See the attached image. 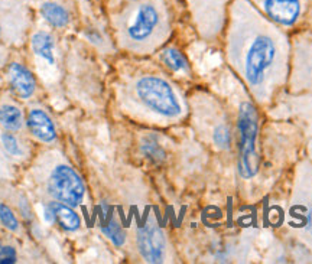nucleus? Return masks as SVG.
<instances>
[{
  "label": "nucleus",
  "mask_w": 312,
  "mask_h": 264,
  "mask_svg": "<svg viewBox=\"0 0 312 264\" xmlns=\"http://www.w3.org/2000/svg\"><path fill=\"white\" fill-rule=\"evenodd\" d=\"M227 60L257 104L267 106L288 81L290 42L286 32L264 18L249 0H233Z\"/></svg>",
  "instance_id": "nucleus-1"
},
{
  "label": "nucleus",
  "mask_w": 312,
  "mask_h": 264,
  "mask_svg": "<svg viewBox=\"0 0 312 264\" xmlns=\"http://www.w3.org/2000/svg\"><path fill=\"white\" fill-rule=\"evenodd\" d=\"M117 28L123 45L134 51H149L167 35L168 18L156 0H137L119 16Z\"/></svg>",
  "instance_id": "nucleus-2"
},
{
  "label": "nucleus",
  "mask_w": 312,
  "mask_h": 264,
  "mask_svg": "<svg viewBox=\"0 0 312 264\" xmlns=\"http://www.w3.org/2000/svg\"><path fill=\"white\" fill-rule=\"evenodd\" d=\"M289 227L312 250V162L298 166L289 205Z\"/></svg>",
  "instance_id": "nucleus-3"
},
{
  "label": "nucleus",
  "mask_w": 312,
  "mask_h": 264,
  "mask_svg": "<svg viewBox=\"0 0 312 264\" xmlns=\"http://www.w3.org/2000/svg\"><path fill=\"white\" fill-rule=\"evenodd\" d=\"M136 96L144 107L156 114L175 119L182 114V106L168 81L155 75H144L134 85Z\"/></svg>",
  "instance_id": "nucleus-4"
},
{
  "label": "nucleus",
  "mask_w": 312,
  "mask_h": 264,
  "mask_svg": "<svg viewBox=\"0 0 312 264\" xmlns=\"http://www.w3.org/2000/svg\"><path fill=\"white\" fill-rule=\"evenodd\" d=\"M253 6L285 32L298 28L309 13V0H249Z\"/></svg>",
  "instance_id": "nucleus-5"
},
{
  "label": "nucleus",
  "mask_w": 312,
  "mask_h": 264,
  "mask_svg": "<svg viewBox=\"0 0 312 264\" xmlns=\"http://www.w3.org/2000/svg\"><path fill=\"white\" fill-rule=\"evenodd\" d=\"M240 175L243 179H252L257 173L259 157L256 152V137H257V113L250 103L241 104L240 117Z\"/></svg>",
  "instance_id": "nucleus-6"
},
{
  "label": "nucleus",
  "mask_w": 312,
  "mask_h": 264,
  "mask_svg": "<svg viewBox=\"0 0 312 264\" xmlns=\"http://www.w3.org/2000/svg\"><path fill=\"white\" fill-rule=\"evenodd\" d=\"M49 193L64 204L78 206L84 198V183L78 173L67 165H60L52 170L48 183Z\"/></svg>",
  "instance_id": "nucleus-7"
},
{
  "label": "nucleus",
  "mask_w": 312,
  "mask_h": 264,
  "mask_svg": "<svg viewBox=\"0 0 312 264\" xmlns=\"http://www.w3.org/2000/svg\"><path fill=\"white\" fill-rule=\"evenodd\" d=\"M137 248L144 261L147 263H162L167 254V240L164 231L158 227L153 219L137 229Z\"/></svg>",
  "instance_id": "nucleus-8"
},
{
  "label": "nucleus",
  "mask_w": 312,
  "mask_h": 264,
  "mask_svg": "<svg viewBox=\"0 0 312 264\" xmlns=\"http://www.w3.org/2000/svg\"><path fill=\"white\" fill-rule=\"evenodd\" d=\"M286 111L292 119L298 121L303 132L312 139V93L289 97Z\"/></svg>",
  "instance_id": "nucleus-9"
},
{
  "label": "nucleus",
  "mask_w": 312,
  "mask_h": 264,
  "mask_svg": "<svg viewBox=\"0 0 312 264\" xmlns=\"http://www.w3.org/2000/svg\"><path fill=\"white\" fill-rule=\"evenodd\" d=\"M28 127L31 133L41 142H52L57 136L52 120L49 119L45 111L39 108L31 110L28 116Z\"/></svg>",
  "instance_id": "nucleus-10"
},
{
  "label": "nucleus",
  "mask_w": 312,
  "mask_h": 264,
  "mask_svg": "<svg viewBox=\"0 0 312 264\" xmlns=\"http://www.w3.org/2000/svg\"><path fill=\"white\" fill-rule=\"evenodd\" d=\"M9 78L15 91L22 97L29 98L35 91V78L21 64H12L9 68Z\"/></svg>",
  "instance_id": "nucleus-11"
},
{
  "label": "nucleus",
  "mask_w": 312,
  "mask_h": 264,
  "mask_svg": "<svg viewBox=\"0 0 312 264\" xmlns=\"http://www.w3.org/2000/svg\"><path fill=\"white\" fill-rule=\"evenodd\" d=\"M49 209L52 211L54 219L60 224L62 228L68 231H75L80 227V218L70 208V205L64 202H52L49 205Z\"/></svg>",
  "instance_id": "nucleus-12"
},
{
  "label": "nucleus",
  "mask_w": 312,
  "mask_h": 264,
  "mask_svg": "<svg viewBox=\"0 0 312 264\" xmlns=\"http://www.w3.org/2000/svg\"><path fill=\"white\" fill-rule=\"evenodd\" d=\"M32 49L36 55L54 64V38L47 32H38L32 36Z\"/></svg>",
  "instance_id": "nucleus-13"
},
{
  "label": "nucleus",
  "mask_w": 312,
  "mask_h": 264,
  "mask_svg": "<svg viewBox=\"0 0 312 264\" xmlns=\"http://www.w3.org/2000/svg\"><path fill=\"white\" fill-rule=\"evenodd\" d=\"M41 13L45 18V21L55 28H64L68 24V13L60 5H55L51 2L44 3L41 8Z\"/></svg>",
  "instance_id": "nucleus-14"
},
{
  "label": "nucleus",
  "mask_w": 312,
  "mask_h": 264,
  "mask_svg": "<svg viewBox=\"0 0 312 264\" xmlns=\"http://www.w3.org/2000/svg\"><path fill=\"white\" fill-rule=\"evenodd\" d=\"M0 124L8 130H19L22 126V113L15 106L0 107Z\"/></svg>",
  "instance_id": "nucleus-15"
},
{
  "label": "nucleus",
  "mask_w": 312,
  "mask_h": 264,
  "mask_svg": "<svg viewBox=\"0 0 312 264\" xmlns=\"http://www.w3.org/2000/svg\"><path fill=\"white\" fill-rule=\"evenodd\" d=\"M162 61L167 64V67L171 68L172 71H187L188 70L187 61L182 57V54H181L180 51H177V49H165L162 52Z\"/></svg>",
  "instance_id": "nucleus-16"
},
{
  "label": "nucleus",
  "mask_w": 312,
  "mask_h": 264,
  "mask_svg": "<svg viewBox=\"0 0 312 264\" xmlns=\"http://www.w3.org/2000/svg\"><path fill=\"white\" fill-rule=\"evenodd\" d=\"M101 229H103V232H104V234H106L108 238L113 241L116 245H121V244L124 242V240H126L123 229L120 228V225H119L114 219H110L106 225L101 227Z\"/></svg>",
  "instance_id": "nucleus-17"
},
{
  "label": "nucleus",
  "mask_w": 312,
  "mask_h": 264,
  "mask_svg": "<svg viewBox=\"0 0 312 264\" xmlns=\"http://www.w3.org/2000/svg\"><path fill=\"white\" fill-rule=\"evenodd\" d=\"M0 221L2 224L11 231H16L18 229V219L12 212V209L5 204H0Z\"/></svg>",
  "instance_id": "nucleus-18"
},
{
  "label": "nucleus",
  "mask_w": 312,
  "mask_h": 264,
  "mask_svg": "<svg viewBox=\"0 0 312 264\" xmlns=\"http://www.w3.org/2000/svg\"><path fill=\"white\" fill-rule=\"evenodd\" d=\"M142 150H143V153L146 156H149L150 159H153V160L164 159V152L159 147V144L156 143V140L153 137H149V139L144 140L143 146H142Z\"/></svg>",
  "instance_id": "nucleus-19"
},
{
  "label": "nucleus",
  "mask_w": 312,
  "mask_h": 264,
  "mask_svg": "<svg viewBox=\"0 0 312 264\" xmlns=\"http://www.w3.org/2000/svg\"><path fill=\"white\" fill-rule=\"evenodd\" d=\"M2 142H3V146H5V149L13 155V156H19L21 153H22V150H21V147H19V143H18V140L13 137L12 134H3L2 136Z\"/></svg>",
  "instance_id": "nucleus-20"
},
{
  "label": "nucleus",
  "mask_w": 312,
  "mask_h": 264,
  "mask_svg": "<svg viewBox=\"0 0 312 264\" xmlns=\"http://www.w3.org/2000/svg\"><path fill=\"white\" fill-rule=\"evenodd\" d=\"M16 261V251L13 247H0V264H12Z\"/></svg>",
  "instance_id": "nucleus-21"
},
{
  "label": "nucleus",
  "mask_w": 312,
  "mask_h": 264,
  "mask_svg": "<svg viewBox=\"0 0 312 264\" xmlns=\"http://www.w3.org/2000/svg\"><path fill=\"white\" fill-rule=\"evenodd\" d=\"M308 150H309V155H311V162H312V139H311V142H309V147H308Z\"/></svg>",
  "instance_id": "nucleus-22"
},
{
  "label": "nucleus",
  "mask_w": 312,
  "mask_h": 264,
  "mask_svg": "<svg viewBox=\"0 0 312 264\" xmlns=\"http://www.w3.org/2000/svg\"><path fill=\"white\" fill-rule=\"evenodd\" d=\"M309 11H312V0H309Z\"/></svg>",
  "instance_id": "nucleus-23"
}]
</instances>
